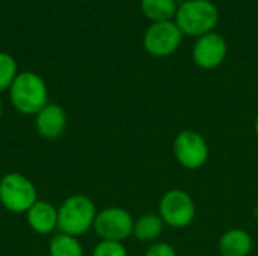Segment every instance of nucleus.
I'll use <instances>...</instances> for the list:
<instances>
[{"label":"nucleus","instance_id":"412c9836","mask_svg":"<svg viewBox=\"0 0 258 256\" xmlns=\"http://www.w3.org/2000/svg\"><path fill=\"white\" fill-rule=\"evenodd\" d=\"M257 78H258V66H257Z\"/></svg>","mask_w":258,"mask_h":256},{"label":"nucleus","instance_id":"ddd939ff","mask_svg":"<svg viewBox=\"0 0 258 256\" xmlns=\"http://www.w3.org/2000/svg\"><path fill=\"white\" fill-rule=\"evenodd\" d=\"M165 223L159 214L154 213H145L135 219L133 225V237L141 243H156L159 241L160 235L163 234Z\"/></svg>","mask_w":258,"mask_h":256},{"label":"nucleus","instance_id":"0eeeda50","mask_svg":"<svg viewBox=\"0 0 258 256\" xmlns=\"http://www.w3.org/2000/svg\"><path fill=\"white\" fill-rule=\"evenodd\" d=\"M135 217L121 207H107L97 213L94 222V232L100 240L122 243L133 235Z\"/></svg>","mask_w":258,"mask_h":256},{"label":"nucleus","instance_id":"6e6552de","mask_svg":"<svg viewBox=\"0 0 258 256\" xmlns=\"http://www.w3.org/2000/svg\"><path fill=\"white\" fill-rule=\"evenodd\" d=\"M183 36L174 20L151 23L144 33V48L153 57H168L178 50Z\"/></svg>","mask_w":258,"mask_h":256},{"label":"nucleus","instance_id":"20e7f679","mask_svg":"<svg viewBox=\"0 0 258 256\" xmlns=\"http://www.w3.org/2000/svg\"><path fill=\"white\" fill-rule=\"evenodd\" d=\"M38 201L35 184L20 172H9L0 180V204L14 214H26Z\"/></svg>","mask_w":258,"mask_h":256},{"label":"nucleus","instance_id":"f03ea898","mask_svg":"<svg viewBox=\"0 0 258 256\" xmlns=\"http://www.w3.org/2000/svg\"><path fill=\"white\" fill-rule=\"evenodd\" d=\"M97 213L91 198L86 195H71L57 208V232L79 238L94 228Z\"/></svg>","mask_w":258,"mask_h":256},{"label":"nucleus","instance_id":"39448f33","mask_svg":"<svg viewBox=\"0 0 258 256\" xmlns=\"http://www.w3.org/2000/svg\"><path fill=\"white\" fill-rule=\"evenodd\" d=\"M163 223L174 229L187 228L197 216L194 198L183 189H171L165 192L159 201V213Z\"/></svg>","mask_w":258,"mask_h":256},{"label":"nucleus","instance_id":"7ed1b4c3","mask_svg":"<svg viewBox=\"0 0 258 256\" xmlns=\"http://www.w3.org/2000/svg\"><path fill=\"white\" fill-rule=\"evenodd\" d=\"M174 21L183 35L200 38L215 30L219 9L210 0H186L178 5Z\"/></svg>","mask_w":258,"mask_h":256},{"label":"nucleus","instance_id":"4468645a","mask_svg":"<svg viewBox=\"0 0 258 256\" xmlns=\"http://www.w3.org/2000/svg\"><path fill=\"white\" fill-rule=\"evenodd\" d=\"M141 9L151 23L171 21L175 18L178 3L177 0H141Z\"/></svg>","mask_w":258,"mask_h":256},{"label":"nucleus","instance_id":"dca6fc26","mask_svg":"<svg viewBox=\"0 0 258 256\" xmlns=\"http://www.w3.org/2000/svg\"><path fill=\"white\" fill-rule=\"evenodd\" d=\"M17 75L18 72L15 59L9 53L0 51V92L9 91Z\"/></svg>","mask_w":258,"mask_h":256},{"label":"nucleus","instance_id":"9d476101","mask_svg":"<svg viewBox=\"0 0 258 256\" xmlns=\"http://www.w3.org/2000/svg\"><path fill=\"white\" fill-rule=\"evenodd\" d=\"M67 112L62 106L48 103L35 115V128L42 139L54 140L60 137L67 128Z\"/></svg>","mask_w":258,"mask_h":256},{"label":"nucleus","instance_id":"aec40b11","mask_svg":"<svg viewBox=\"0 0 258 256\" xmlns=\"http://www.w3.org/2000/svg\"><path fill=\"white\" fill-rule=\"evenodd\" d=\"M2 115H3V103L0 100V118H2Z\"/></svg>","mask_w":258,"mask_h":256},{"label":"nucleus","instance_id":"f8f14e48","mask_svg":"<svg viewBox=\"0 0 258 256\" xmlns=\"http://www.w3.org/2000/svg\"><path fill=\"white\" fill-rule=\"evenodd\" d=\"M252 247V235L243 228L227 229L218 241V250L221 256H249Z\"/></svg>","mask_w":258,"mask_h":256},{"label":"nucleus","instance_id":"423d86ee","mask_svg":"<svg viewBox=\"0 0 258 256\" xmlns=\"http://www.w3.org/2000/svg\"><path fill=\"white\" fill-rule=\"evenodd\" d=\"M172 152L178 164L187 170L201 169L210 157V148L206 137L195 130L180 131L174 139Z\"/></svg>","mask_w":258,"mask_h":256},{"label":"nucleus","instance_id":"f3484780","mask_svg":"<svg viewBox=\"0 0 258 256\" xmlns=\"http://www.w3.org/2000/svg\"><path fill=\"white\" fill-rule=\"evenodd\" d=\"M91 256H128V250L124 243L100 240L95 244Z\"/></svg>","mask_w":258,"mask_h":256},{"label":"nucleus","instance_id":"2eb2a0df","mask_svg":"<svg viewBox=\"0 0 258 256\" xmlns=\"http://www.w3.org/2000/svg\"><path fill=\"white\" fill-rule=\"evenodd\" d=\"M48 255L50 256H83L85 250L77 237L56 232L48 243Z\"/></svg>","mask_w":258,"mask_h":256},{"label":"nucleus","instance_id":"f257e3e1","mask_svg":"<svg viewBox=\"0 0 258 256\" xmlns=\"http://www.w3.org/2000/svg\"><path fill=\"white\" fill-rule=\"evenodd\" d=\"M9 98L18 113L35 116L48 104V89L41 75L32 71H23L11 84Z\"/></svg>","mask_w":258,"mask_h":256},{"label":"nucleus","instance_id":"6ab92c4d","mask_svg":"<svg viewBox=\"0 0 258 256\" xmlns=\"http://www.w3.org/2000/svg\"><path fill=\"white\" fill-rule=\"evenodd\" d=\"M254 133H255V136H257L258 139V115L255 116V121H254Z\"/></svg>","mask_w":258,"mask_h":256},{"label":"nucleus","instance_id":"1a4fd4ad","mask_svg":"<svg viewBox=\"0 0 258 256\" xmlns=\"http://www.w3.org/2000/svg\"><path fill=\"white\" fill-rule=\"evenodd\" d=\"M228 54V44L225 38L216 32H210L197 38L192 47V60L201 69L219 68Z\"/></svg>","mask_w":258,"mask_h":256},{"label":"nucleus","instance_id":"9b49d317","mask_svg":"<svg viewBox=\"0 0 258 256\" xmlns=\"http://www.w3.org/2000/svg\"><path fill=\"white\" fill-rule=\"evenodd\" d=\"M29 228L38 235H51L57 231V208L47 201H36L26 213Z\"/></svg>","mask_w":258,"mask_h":256},{"label":"nucleus","instance_id":"a211bd4d","mask_svg":"<svg viewBox=\"0 0 258 256\" xmlns=\"http://www.w3.org/2000/svg\"><path fill=\"white\" fill-rule=\"evenodd\" d=\"M144 256H178L177 250L166 241H156L153 243Z\"/></svg>","mask_w":258,"mask_h":256}]
</instances>
